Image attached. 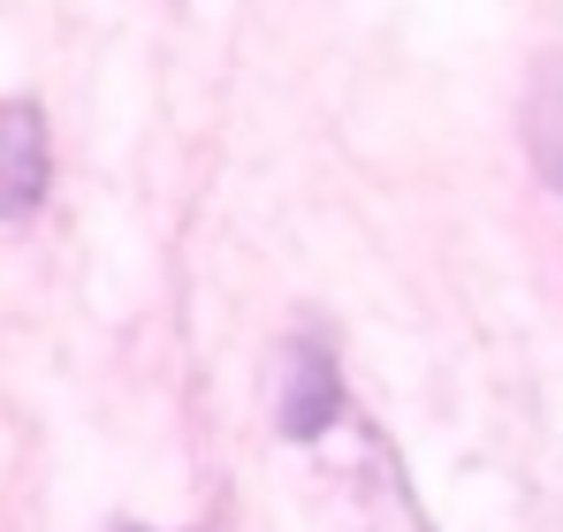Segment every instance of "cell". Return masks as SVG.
Returning a JSON list of instances; mask_svg holds the SVG:
<instances>
[{
    "instance_id": "obj_1",
    "label": "cell",
    "mask_w": 563,
    "mask_h": 532,
    "mask_svg": "<svg viewBox=\"0 0 563 532\" xmlns=\"http://www.w3.org/2000/svg\"><path fill=\"white\" fill-rule=\"evenodd\" d=\"M343 411V380H335V357L320 335H297L289 343V373H282V434L289 442H320Z\"/></svg>"
},
{
    "instance_id": "obj_2",
    "label": "cell",
    "mask_w": 563,
    "mask_h": 532,
    "mask_svg": "<svg viewBox=\"0 0 563 532\" xmlns=\"http://www.w3.org/2000/svg\"><path fill=\"white\" fill-rule=\"evenodd\" d=\"M46 122L31 99H0V221H23L46 198Z\"/></svg>"
},
{
    "instance_id": "obj_3",
    "label": "cell",
    "mask_w": 563,
    "mask_h": 532,
    "mask_svg": "<svg viewBox=\"0 0 563 532\" xmlns=\"http://www.w3.org/2000/svg\"><path fill=\"white\" fill-rule=\"evenodd\" d=\"M533 160H541V176L563 190V62L541 77V91H533Z\"/></svg>"
},
{
    "instance_id": "obj_4",
    "label": "cell",
    "mask_w": 563,
    "mask_h": 532,
    "mask_svg": "<svg viewBox=\"0 0 563 532\" xmlns=\"http://www.w3.org/2000/svg\"><path fill=\"white\" fill-rule=\"evenodd\" d=\"M114 532H145V525H114Z\"/></svg>"
}]
</instances>
